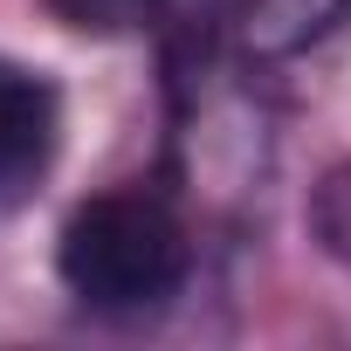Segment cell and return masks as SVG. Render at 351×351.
<instances>
[{
  "instance_id": "1",
  "label": "cell",
  "mask_w": 351,
  "mask_h": 351,
  "mask_svg": "<svg viewBox=\"0 0 351 351\" xmlns=\"http://www.w3.org/2000/svg\"><path fill=\"white\" fill-rule=\"evenodd\" d=\"M56 276L90 317L110 324L158 317L193 282V228L152 186H104L76 200V214L62 221Z\"/></svg>"
},
{
  "instance_id": "2",
  "label": "cell",
  "mask_w": 351,
  "mask_h": 351,
  "mask_svg": "<svg viewBox=\"0 0 351 351\" xmlns=\"http://www.w3.org/2000/svg\"><path fill=\"white\" fill-rule=\"evenodd\" d=\"M62 152V97L42 69L0 56V214L21 207Z\"/></svg>"
},
{
  "instance_id": "3",
  "label": "cell",
  "mask_w": 351,
  "mask_h": 351,
  "mask_svg": "<svg viewBox=\"0 0 351 351\" xmlns=\"http://www.w3.org/2000/svg\"><path fill=\"white\" fill-rule=\"evenodd\" d=\"M351 21V0H228V49L241 69H282Z\"/></svg>"
},
{
  "instance_id": "4",
  "label": "cell",
  "mask_w": 351,
  "mask_h": 351,
  "mask_svg": "<svg viewBox=\"0 0 351 351\" xmlns=\"http://www.w3.org/2000/svg\"><path fill=\"white\" fill-rule=\"evenodd\" d=\"M49 8L76 35H138L165 14V0H49Z\"/></svg>"
},
{
  "instance_id": "5",
  "label": "cell",
  "mask_w": 351,
  "mask_h": 351,
  "mask_svg": "<svg viewBox=\"0 0 351 351\" xmlns=\"http://www.w3.org/2000/svg\"><path fill=\"white\" fill-rule=\"evenodd\" d=\"M317 221H324V241H330L337 255H351V172H337V180L324 186V207H317Z\"/></svg>"
}]
</instances>
